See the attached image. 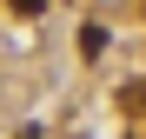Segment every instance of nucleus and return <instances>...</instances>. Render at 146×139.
Returning <instances> with one entry per match:
<instances>
[{"label": "nucleus", "mask_w": 146, "mask_h": 139, "mask_svg": "<svg viewBox=\"0 0 146 139\" xmlns=\"http://www.w3.org/2000/svg\"><path fill=\"white\" fill-rule=\"evenodd\" d=\"M80 53L100 60V53H106V27H80Z\"/></svg>", "instance_id": "f257e3e1"}, {"label": "nucleus", "mask_w": 146, "mask_h": 139, "mask_svg": "<svg viewBox=\"0 0 146 139\" xmlns=\"http://www.w3.org/2000/svg\"><path fill=\"white\" fill-rule=\"evenodd\" d=\"M7 7H13V13H40L46 0H7Z\"/></svg>", "instance_id": "f03ea898"}]
</instances>
